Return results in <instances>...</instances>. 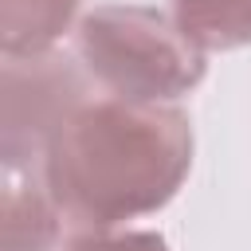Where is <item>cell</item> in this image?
Segmentation results:
<instances>
[{
	"mask_svg": "<svg viewBox=\"0 0 251 251\" xmlns=\"http://www.w3.org/2000/svg\"><path fill=\"white\" fill-rule=\"evenodd\" d=\"M192 165V122L169 102L90 98L51 137L43 188L59 212L110 231L122 220L165 208Z\"/></svg>",
	"mask_w": 251,
	"mask_h": 251,
	"instance_id": "1",
	"label": "cell"
},
{
	"mask_svg": "<svg viewBox=\"0 0 251 251\" xmlns=\"http://www.w3.org/2000/svg\"><path fill=\"white\" fill-rule=\"evenodd\" d=\"M86 75L126 102H169L204 78V51L145 4H98L78 20Z\"/></svg>",
	"mask_w": 251,
	"mask_h": 251,
	"instance_id": "2",
	"label": "cell"
},
{
	"mask_svg": "<svg viewBox=\"0 0 251 251\" xmlns=\"http://www.w3.org/2000/svg\"><path fill=\"white\" fill-rule=\"evenodd\" d=\"M86 67L59 51L43 55H4V118H0V157L8 176L43 165L55 129L90 102Z\"/></svg>",
	"mask_w": 251,
	"mask_h": 251,
	"instance_id": "3",
	"label": "cell"
},
{
	"mask_svg": "<svg viewBox=\"0 0 251 251\" xmlns=\"http://www.w3.org/2000/svg\"><path fill=\"white\" fill-rule=\"evenodd\" d=\"M82 0H0L4 55H43L71 27Z\"/></svg>",
	"mask_w": 251,
	"mask_h": 251,
	"instance_id": "4",
	"label": "cell"
},
{
	"mask_svg": "<svg viewBox=\"0 0 251 251\" xmlns=\"http://www.w3.org/2000/svg\"><path fill=\"white\" fill-rule=\"evenodd\" d=\"M59 204L43 184L8 176L4 188V247L0 251H55L59 243Z\"/></svg>",
	"mask_w": 251,
	"mask_h": 251,
	"instance_id": "5",
	"label": "cell"
},
{
	"mask_svg": "<svg viewBox=\"0 0 251 251\" xmlns=\"http://www.w3.org/2000/svg\"><path fill=\"white\" fill-rule=\"evenodd\" d=\"M173 20L200 51L251 43V0H173Z\"/></svg>",
	"mask_w": 251,
	"mask_h": 251,
	"instance_id": "6",
	"label": "cell"
},
{
	"mask_svg": "<svg viewBox=\"0 0 251 251\" xmlns=\"http://www.w3.org/2000/svg\"><path fill=\"white\" fill-rule=\"evenodd\" d=\"M63 251H169L157 231H78Z\"/></svg>",
	"mask_w": 251,
	"mask_h": 251,
	"instance_id": "7",
	"label": "cell"
}]
</instances>
